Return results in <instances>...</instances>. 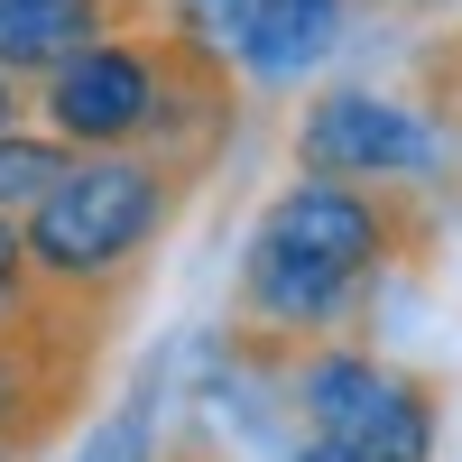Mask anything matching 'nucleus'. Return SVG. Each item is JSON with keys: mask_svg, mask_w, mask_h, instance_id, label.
Wrapping results in <instances>:
<instances>
[{"mask_svg": "<svg viewBox=\"0 0 462 462\" xmlns=\"http://www.w3.org/2000/svg\"><path fill=\"white\" fill-rule=\"evenodd\" d=\"M0 462H19V453H10V444H0Z\"/></svg>", "mask_w": 462, "mask_h": 462, "instance_id": "15", "label": "nucleus"}, {"mask_svg": "<svg viewBox=\"0 0 462 462\" xmlns=\"http://www.w3.org/2000/svg\"><path fill=\"white\" fill-rule=\"evenodd\" d=\"M287 462H361V453H352V444H333V435H305Z\"/></svg>", "mask_w": 462, "mask_h": 462, "instance_id": "13", "label": "nucleus"}, {"mask_svg": "<svg viewBox=\"0 0 462 462\" xmlns=\"http://www.w3.org/2000/svg\"><path fill=\"white\" fill-rule=\"evenodd\" d=\"M37 305H47V278H37V259H28V222L0 213V324H28Z\"/></svg>", "mask_w": 462, "mask_h": 462, "instance_id": "11", "label": "nucleus"}, {"mask_svg": "<svg viewBox=\"0 0 462 462\" xmlns=\"http://www.w3.org/2000/svg\"><path fill=\"white\" fill-rule=\"evenodd\" d=\"M37 121L65 148H176L213 158L231 130V65L185 19H130L37 74Z\"/></svg>", "mask_w": 462, "mask_h": 462, "instance_id": "1", "label": "nucleus"}, {"mask_svg": "<svg viewBox=\"0 0 462 462\" xmlns=\"http://www.w3.org/2000/svg\"><path fill=\"white\" fill-rule=\"evenodd\" d=\"M102 315L111 305L93 296H47L28 324H0V444L10 453H37L74 416L102 352Z\"/></svg>", "mask_w": 462, "mask_h": 462, "instance_id": "5", "label": "nucleus"}, {"mask_svg": "<svg viewBox=\"0 0 462 462\" xmlns=\"http://www.w3.org/2000/svg\"><path fill=\"white\" fill-rule=\"evenodd\" d=\"M195 176H204V158H176V148H74V167L19 213L47 296L111 305L121 278H139V259L167 241Z\"/></svg>", "mask_w": 462, "mask_h": 462, "instance_id": "3", "label": "nucleus"}, {"mask_svg": "<svg viewBox=\"0 0 462 462\" xmlns=\"http://www.w3.org/2000/svg\"><path fill=\"white\" fill-rule=\"evenodd\" d=\"M398 10H453V0H398Z\"/></svg>", "mask_w": 462, "mask_h": 462, "instance_id": "14", "label": "nucleus"}, {"mask_svg": "<svg viewBox=\"0 0 462 462\" xmlns=\"http://www.w3.org/2000/svg\"><path fill=\"white\" fill-rule=\"evenodd\" d=\"M130 19H148V0H0V65L37 84L47 65H65L74 47H93Z\"/></svg>", "mask_w": 462, "mask_h": 462, "instance_id": "8", "label": "nucleus"}, {"mask_svg": "<svg viewBox=\"0 0 462 462\" xmlns=\"http://www.w3.org/2000/svg\"><path fill=\"white\" fill-rule=\"evenodd\" d=\"M407 213L398 185H352V176H296L278 204L250 222L241 250V324L268 342H324L370 278L398 259Z\"/></svg>", "mask_w": 462, "mask_h": 462, "instance_id": "2", "label": "nucleus"}, {"mask_svg": "<svg viewBox=\"0 0 462 462\" xmlns=\"http://www.w3.org/2000/svg\"><path fill=\"white\" fill-rule=\"evenodd\" d=\"M176 19L195 28L231 74H250V84H296V74H315L342 47L352 0H176Z\"/></svg>", "mask_w": 462, "mask_h": 462, "instance_id": "7", "label": "nucleus"}, {"mask_svg": "<svg viewBox=\"0 0 462 462\" xmlns=\"http://www.w3.org/2000/svg\"><path fill=\"white\" fill-rule=\"evenodd\" d=\"M296 416L305 435L352 444L361 462H435V389L352 342H315L296 370Z\"/></svg>", "mask_w": 462, "mask_h": 462, "instance_id": "4", "label": "nucleus"}, {"mask_svg": "<svg viewBox=\"0 0 462 462\" xmlns=\"http://www.w3.org/2000/svg\"><path fill=\"white\" fill-rule=\"evenodd\" d=\"M74 462H158V370H148L139 389L74 444Z\"/></svg>", "mask_w": 462, "mask_h": 462, "instance_id": "10", "label": "nucleus"}, {"mask_svg": "<svg viewBox=\"0 0 462 462\" xmlns=\"http://www.w3.org/2000/svg\"><path fill=\"white\" fill-rule=\"evenodd\" d=\"M19 111H28V74L0 65V130H19Z\"/></svg>", "mask_w": 462, "mask_h": 462, "instance_id": "12", "label": "nucleus"}, {"mask_svg": "<svg viewBox=\"0 0 462 462\" xmlns=\"http://www.w3.org/2000/svg\"><path fill=\"white\" fill-rule=\"evenodd\" d=\"M65 167H74V148L56 130H0V213H28Z\"/></svg>", "mask_w": 462, "mask_h": 462, "instance_id": "9", "label": "nucleus"}, {"mask_svg": "<svg viewBox=\"0 0 462 462\" xmlns=\"http://www.w3.org/2000/svg\"><path fill=\"white\" fill-rule=\"evenodd\" d=\"M435 158H444V130L426 121V111H416V102H389V93H361V84L305 102V121H296V167H305V176L416 185V176H435Z\"/></svg>", "mask_w": 462, "mask_h": 462, "instance_id": "6", "label": "nucleus"}]
</instances>
